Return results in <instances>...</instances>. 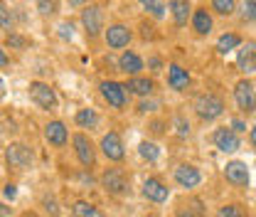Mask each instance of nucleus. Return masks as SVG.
I'll return each instance as SVG.
<instances>
[{
  "label": "nucleus",
  "mask_w": 256,
  "mask_h": 217,
  "mask_svg": "<svg viewBox=\"0 0 256 217\" xmlns=\"http://www.w3.org/2000/svg\"><path fill=\"white\" fill-rule=\"evenodd\" d=\"M236 67L244 77L249 74H256V42L249 40V42H242V47L236 50Z\"/></svg>",
  "instance_id": "obj_18"
},
{
  "label": "nucleus",
  "mask_w": 256,
  "mask_h": 217,
  "mask_svg": "<svg viewBox=\"0 0 256 217\" xmlns=\"http://www.w3.org/2000/svg\"><path fill=\"white\" fill-rule=\"evenodd\" d=\"M72 217H104V212L89 200H74L72 202Z\"/></svg>",
  "instance_id": "obj_23"
},
{
  "label": "nucleus",
  "mask_w": 256,
  "mask_h": 217,
  "mask_svg": "<svg viewBox=\"0 0 256 217\" xmlns=\"http://www.w3.org/2000/svg\"><path fill=\"white\" fill-rule=\"evenodd\" d=\"M224 180L229 183V185L234 187H246L249 185V165L244 163V160H226V165H224Z\"/></svg>",
  "instance_id": "obj_14"
},
{
  "label": "nucleus",
  "mask_w": 256,
  "mask_h": 217,
  "mask_svg": "<svg viewBox=\"0 0 256 217\" xmlns=\"http://www.w3.org/2000/svg\"><path fill=\"white\" fill-rule=\"evenodd\" d=\"M15 28V20H12V10L5 5V3H0V30H5L8 35L10 32H15L12 30Z\"/></svg>",
  "instance_id": "obj_30"
},
{
  "label": "nucleus",
  "mask_w": 256,
  "mask_h": 217,
  "mask_svg": "<svg viewBox=\"0 0 256 217\" xmlns=\"http://www.w3.org/2000/svg\"><path fill=\"white\" fill-rule=\"evenodd\" d=\"M8 64H10V57H8V52L0 47V69H2V67H8Z\"/></svg>",
  "instance_id": "obj_40"
},
{
  "label": "nucleus",
  "mask_w": 256,
  "mask_h": 217,
  "mask_svg": "<svg viewBox=\"0 0 256 217\" xmlns=\"http://www.w3.org/2000/svg\"><path fill=\"white\" fill-rule=\"evenodd\" d=\"M74 124L79 126V128H96V124H98L96 109H89V106L79 109V111L74 114Z\"/></svg>",
  "instance_id": "obj_24"
},
{
  "label": "nucleus",
  "mask_w": 256,
  "mask_h": 217,
  "mask_svg": "<svg viewBox=\"0 0 256 217\" xmlns=\"http://www.w3.org/2000/svg\"><path fill=\"white\" fill-rule=\"evenodd\" d=\"M37 8H40V13H42V15H50V13H54L57 3H37Z\"/></svg>",
  "instance_id": "obj_38"
},
{
  "label": "nucleus",
  "mask_w": 256,
  "mask_h": 217,
  "mask_svg": "<svg viewBox=\"0 0 256 217\" xmlns=\"http://www.w3.org/2000/svg\"><path fill=\"white\" fill-rule=\"evenodd\" d=\"M98 151H101V155H104L108 163H116V165H118V163L126 160V143H124V138H121L118 131L104 133L101 141H98Z\"/></svg>",
  "instance_id": "obj_5"
},
{
  "label": "nucleus",
  "mask_w": 256,
  "mask_h": 217,
  "mask_svg": "<svg viewBox=\"0 0 256 217\" xmlns=\"http://www.w3.org/2000/svg\"><path fill=\"white\" fill-rule=\"evenodd\" d=\"M72 146H74V155H76L79 165L84 170H94L96 158H98V146L89 138V133H84V131L72 133Z\"/></svg>",
  "instance_id": "obj_3"
},
{
  "label": "nucleus",
  "mask_w": 256,
  "mask_h": 217,
  "mask_svg": "<svg viewBox=\"0 0 256 217\" xmlns=\"http://www.w3.org/2000/svg\"><path fill=\"white\" fill-rule=\"evenodd\" d=\"M82 28H84L89 40H98L104 35L106 23H104V10L98 5H86L82 10Z\"/></svg>",
  "instance_id": "obj_10"
},
{
  "label": "nucleus",
  "mask_w": 256,
  "mask_h": 217,
  "mask_svg": "<svg viewBox=\"0 0 256 217\" xmlns=\"http://www.w3.org/2000/svg\"><path fill=\"white\" fill-rule=\"evenodd\" d=\"M192 111L197 114L200 121H217L220 116H224L226 111V104L220 94L214 92H204V94H197L194 101H192Z\"/></svg>",
  "instance_id": "obj_2"
},
{
  "label": "nucleus",
  "mask_w": 256,
  "mask_h": 217,
  "mask_svg": "<svg viewBox=\"0 0 256 217\" xmlns=\"http://www.w3.org/2000/svg\"><path fill=\"white\" fill-rule=\"evenodd\" d=\"M124 87H126L128 96L133 94V96L148 99V96H153V94H156V79H153V77L140 74V77H130V79H126V82H124Z\"/></svg>",
  "instance_id": "obj_19"
},
{
  "label": "nucleus",
  "mask_w": 256,
  "mask_h": 217,
  "mask_svg": "<svg viewBox=\"0 0 256 217\" xmlns=\"http://www.w3.org/2000/svg\"><path fill=\"white\" fill-rule=\"evenodd\" d=\"M143 10L148 13V15H153V18H165V13H168V3H160V0H146L143 3Z\"/></svg>",
  "instance_id": "obj_29"
},
{
  "label": "nucleus",
  "mask_w": 256,
  "mask_h": 217,
  "mask_svg": "<svg viewBox=\"0 0 256 217\" xmlns=\"http://www.w3.org/2000/svg\"><path fill=\"white\" fill-rule=\"evenodd\" d=\"M175 217H204L202 202H200V200H192L188 207H185V205H180V207H178V212H175Z\"/></svg>",
  "instance_id": "obj_27"
},
{
  "label": "nucleus",
  "mask_w": 256,
  "mask_h": 217,
  "mask_svg": "<svg viewBox=\"0 0 256 217\" xmlns=\"http://www.w3.org/2000/svg\"><path fill=\"white\" fill-rule=\"evenodd\" d=\"M44 141L54 148H64L69 143V126L62 119H52L44 124Z\"/></svg>",
  "instance_id": "obj_16"
},
{
  "label": "nucleus",
  "mask_w": 256,
  "mask_h": 217,
  "mask_svg": "<svg viewBox=\"0 0 256 217\" xmlns=\"http://www.w3.org/2000/svg\"><path fill=\"white\" fill-rule=\"evenodd\" d=\"M98 185L104 187V192H108L111 197H124V195L130 192V175L121 165H108L98 175Z\"/></svg>",
  "instance_id": "obj_1"
},
{
  "label": "nucleus",
  "mask_w": 256,
  "mask_h": 217,
  "mask_svg": "<svg viewBox=\"0 0 256 217\" xmlns=\"http://www.w3.org/2000/svg\"><path fill=\"white\" fill-rule=\"evenodd\" d=\"M229 128H232V131L239 136V133H244V131H246V121H244L242 116H234V119L229 121Z\"/></svg>",
  "instance_id": "obj_34"
},
{
  "label": "nucleus",
  "mask_w": 256,
  "mask_h": 217,
  "mask_svg": "<svg viewBox=\"0 0 256 217\" xmlns=\"http://www.w3.org/2000/svg\"><path fill=\"white\" fill-rule=\"evenodd\" d=\"M217 217H246V210L239 202H226L217 210Z\"/></svg>",
  "instance_id": "obj_28"
},
{
  "label": "nucleus",
  "mask_w": 256,
  "mask_h": 217,
  "mask_svg": "<svg viewBox=\"0 0 256 217\" xmlns=\"http://www.w3.org/2000/svg\"><path fill=\"white\" fill-rule=\"evenodd\" d=\"M8 45H10V47H18V50H22V47L28 45V40H25V37H20L18 32H10V35H8Z\"/></svg>",
  "instance_id": "obj_33"
},
{
  "label": "nucleus",
  "mask_w": 256,
  "mask_h": 217,
  "mask_svg": "<svg viewBox=\"0 0 256 217\" xmlns=\"http://www.w3.org/2000/svg\"><path fill=\"white\" fill-rule=\"evenodd\" d=\"M143 197L146 200H150V202H156V205H162V202H168V197H170V187L168 183L158 178V175H148L146 180H143Z\"/></svg>",
  "instance_id": "obj_12"
},
{
  "label": "nucleus",
  "mask_w": 256,
  "mask_h": 217,
  "mask_svg": "<svg viewBox=\"0 0 256 217\" xmlns=\"http://www.w3.org/2000/svg\"><path fill=\"white\" fill-rule=\"evenodd\" d=\"M5 160H8V168H10L12 173H22V170L32 168L34 153H32L30 146L15 141V143H8V148H5Z\"/></svg>",
  "instance_id": "obj_4"
},
{
  "label": "nucleus",
  "mask_w": 256,
  "mask_h": 217,
  "mask_svg": "<svg viewBox=\"0 0 256 217\" xmlns=\"http://www.w3.org/2000/svg\"><path fill=\"white\" fill-rule=\"evenodd\" d=\"M212 143H214V148L222 151V153H236V151L242 148V138H239L229 126L214 128V133H212Z\"/></svg>",
  "instance_id": "obj_13"
},
{
  "label": "nucleus",
  "mask_w": 256,
  "mask_h": 217,
  "mask_svg": "<svg viewBox=\"0 0 256 217\" xmlns=\"http://www.w3.org/2000/svg\"><path fill=\"white\" fill-rule=\"evenodd\" d=\"M172 178H175L178 185L185 187V190H194L202 183V173H200V168L194 163H178L175 170H172Z\"/></svg>",
  "instance_id": "obj_11"
},
{
  "label": "nucleus",
  "mask_w": 256,
  "mask_h": 217,
  "mask_svg": "<svg viewBox=\"0 0 256 217\" xmlns=\"http://www.w3.org/2000/svg\"><path fill=\"white\" fill-rule=\"evenodd\" d=\"M104 42H106L108 50H124L126 52V47L133 42L130 25H126V23H108L106 30H104Z\"/></svg>",
  "instance_id": "obj_7"
},
{
  "label": "nucleus",
  "mask_w": 256,
  "mask_h": 217,
  "mask_svg": "<svg viewBox=\"0 0 256 217\" xmlns=\"http://www.w3.org/2000/svg\"><path fill=\"white\" fill-rule=\"evenodd\" d=\"M156 109H158V104H156V101H148V99H143V101L138 104V111H140V114H148V111H156Z\"/></svg>",
  "instance_id": "obj_35"
},
{
  "label": "nucleus",
  "mask_w": 256,
  "mask_h": 217,
  "mask_svg": "<svg viewBox=\"0 0 256 217\" xmlns=\"http://www.w3.org/2000/svg\"><path fill=\"white\" fill-rule=\"evenodd\" d=\"M28 92H30L32 101H34L40 109H44V111H52V109H57V104H60L57 92L52 89L50 82H40V79H34V82H30Z\"/></svg>",
  "instance_id": "obj_8"
},
{
  "label": "nucleus",
  "mask_w": 256,
  "mask_h": 217,
  "mask_svg": "<svg viewBox=\"0 0 256 217\" xmlns=\"http://www.w3.org/2000/svg\"><path fill=\"white\" fill-rule=\"evenodd\" d=\"M242 20H246V23H256V0H246V3H242Z\"/></svg>",
  "instance_id": "obj_31"
},
{
  "label": "nucleus",
  "mask_w": 256,
  "mask_h": 217,
  "mask_svg": "<svg viewBox=\"0 0 256 217\" xmlns=\"http://www.w3.org/2000/svg\"><path fill=\"white\" fill-rule=\"evenodd\" d=\"M192 10L194 8H192V3H188V0H170L168 3V13H170V18H172V23L178 28H185L190 23Z\"/></svg>",
  "instance_id": "obj_21"
},
{
  "label": "nucleus",
  "mask_w": 256,
  "mask_h": 217,
  "mask_svg": "<svg viewBox=\"0 0 256 217\" xmlns=\"http://www.w3.org/2000/svg\"><path fill=\"white\" fill-rule=\"evenodd\" d=\"M98 94H101V99H104L111 109H116V111H124L128 106V92H126V87H124V82L104 79V82L98 84Z\"/></svg>",
  "instance_id": "obj_6"
},
{
  "label": "nucleus",
  "mask_w": 256,
  "mask_h": 217,
  "mask_svg": "<svg viewBox=\"0 0 256 217\" xmlns=\"http://www.w3.org/2000/svg\"><path fill=\"white\" fill-rule=\"evenodd\" d=\"M190 25H192V30H194V35H200V37H207L210 32L214 30V18H212V13H210L207 5H197L192 10Z\"/></svg>",
  "instance_id": "obj_17"
},
{
  "label": "nucleus",
  "mask_w": 256,
  "mask_h": 217,
  "mask_svg": "<svg viewBox=\"0 0 256 217\" xmlns=\"http://www.w3.org/2000/svg\"><path fill=\"white\" fill-rule=\"evenodd\" d=\"M249 143H252V148H256V126L249 128Z\"/></svg>",
  "instance_id": "obj_41"
},
{
  "label": "nucleus",
  "mask_w": 256,
  "mask_h": 217,
  "mask_svg": "<svg viewBox=\"0 0 256 217\" xmlns=\"http://www.w3.org/2000/svg\"><path fill=\"white\" fill-rule=\"evenodd\" d=\"M2 195H5L8 200H15V197H18V187H15V183H8L5 190H2Z\"/></svg>",
  "instance_id": "obj_37"
},
{
  "label": "nucleus",
  "mask_w": 256,
  "mask_h": 217,
  "mask_svg": "<svg viewBox=\"0 0 256 217\" xmlns=\"http://www.w3.org/2000/svg\"><path fill=\"white\" fill-rule=\"evenodd\" d=\"M74 25H72V23H62V25H60V35H62V40H72V37H74Z\"/></svg>",
  "instance_id": "obj_36"
},
{
  "label": "nucleus",
  "mask_w": 256,
  "mask_h": 217,
  "mask_svg": "<svg viewBox=\"0 0 256 217\" xmlns=\"http://www.w3.org/2000/svg\"><path fill=\"white\" fill-rule=\"evenodd\" d=\"M234 104L236 109L246 116V114H254L256 111V87L252 84V79H239L234 84Z\"/></svg>",
  "instance_id": "obj_9"
},
{
  "label": "nucleus",
  "mask_w": 256,
  "mask_h": 217,
  "mask_svg": "<svg viewBox=\"0 0 256 217\" xmlns=\"http://www.w3.org/2000/svg\"><path fill=\"white\" fill-rule=\"evenodd\" d=\"M165 69H168V87L172 92H185L192 84V74L188 67H182V64H178V62H170V64H165Z\"/></svg>",
  "instance_id": "obj_15"
},
{
  "label": "nucleus",
  "mask_w": 256,
  "mask_h": 217,
  "mask_svg": "<svg viewBox=\"0 0 256 217\" xmlns=\"http://www.w3.org/2000/svg\"><path fill=\"white\" fill-rule=\"evenodd\" d=\"M210 13H217V15L229 18V15L236 13V3L234 0H212L210 3Z\"/></svg>",
  "instance_id": "obj_26"
},
{
  "label": "nucleus",
  "mask_w": 256,
  "mask_h": 217,
  "mask_svg": "<svg viewBox=\"0 0 256 217\" xmlns=\"http://www.w3.org/2000/svg\"><path fill=\"white\" fill-rule=\"evenodd\" d=\"M22 217H37V215H34V212H25V215H22Z\"/></svg>",
  "instance_id": "obj_43"
},
{
  "label": "nucleus",
  "mask_w": 256,
  "mask_h": 217,
  "mask_svg": "<svg viewBox=\"0 0 256 217\" xmlns=\"http://www.w3.org/2000/svg\"><path fill=\"white\" fill-rule=\"evenodd\" d=\"M242 35H236V32H222L220 37H217V45H214V50H217V55H229V52H234V50H239L242 47Z\"/></svg>",
  "instance_id": "obj_22"
},
{
  "label": "nucleus",
  "mask_w": 256,
  "mask_h": 217,
  "mask_svg": "<svg viewBox=\"0 0 256 217\" xmlns=\"http://www.w3.org/2000/svg\"><path fill=\"white\" fill-rule=\"evenodd\" d=\"M5 96V82H2V77H0V99Z\"/></svg>",
  "instance_id": "obj_42"
},
{
  "label": "nucleus",
  "mask_w": 256,
  "mask_h": 217,
  "mask_svg": "<svg viewBox=\"0 0 256 217\" xmlns=\"http://www.w3.org/2000/svg\"><path fill=\"white\" fill-rule=\"evenodd\" d=\"M175 131H178V136H180V138H188V136H190V121H188L182 114H178V116H175Z\"/></svg>",
  "instance_id": "obj_32"
},
{
  "label": "nucleus",
  "mask_w": 256,
  "mask_h": 217,
  "mask_svg": "<svg viewBox=\"0 0 256 217\" xmlns=\"http://www.w3.org/2000/svg\"><path fill=\"white\" fill-rule=\"evenodd\" d=\"M138 155H140L143 160H148V163H156L160 158V146L156 141H140V143H138Z\"/></svg>",
  "instance_id": "obj_25"
},
{
  "label": "nucleus",
  "mask_w": 256,
  "mask_h": 217,
  "mask_svg": "<svg viewBox=\"0 0 256 217\" xmlns=\"http://www.w3.org/2000/svg\"><path fill=\"white\" fill-rule=\"evenodd\" d=\"M118 69L126 74L128 79H130V77H140V72L146 69V62H143V57L136 55L133 50H126V52H121V57H118Z\"/></svg>",
  "instance_id": "obj_20"
},
{
  "label": "nucleus",
  "mask_w": 256,
  "mask_h": 217,
  "mask_svg": "<svg viewBox=\"0 0 256 217\" xmlns=\"http://www.w3.org/2000/svg\"><path fill=\"white\" fill-rule=\"evenodd\" d=\"M148 67H150V72H160V69H165L160 57H150V60H148Z\"/></svg>",
  "instance_id": "obj_39"
}]
</instances>
